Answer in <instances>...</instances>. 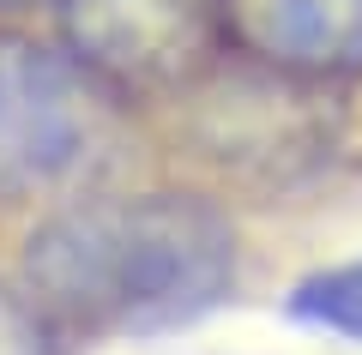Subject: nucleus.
<instances>
[{
  "instance_id": "5",
  "label": "nucleus",
  "mask_w": 362,
  "mask_h": 355,
  "mask_svg": "<svg viewBox=\"0 0 362 355\" xmlns=\"http://www.w3.org/2000/svg\"><path fill=\"white\" fill-rule=\"evenodd\" d=\"M290 319L362 343V259H344V265H326L314 277H302L290 289Z\"/></svg>"
},
{
  "instance_id": "7",
  "label": "nucleus",
  "mask_w": 362,
  "mask_h": 355,
  "mask_svg": "<svg viewBox=\"0 0 362 355\" xmlns=\"http://www.w3.org/2000/svg\"><path fill=\"white\" fill-rule=\"evenodd\" d=\"M0 6H25V0H0Z\"/></svg>"
},
{
  "instance_id": "2",
  "label": "nucleus",
  "mask_w": 362,
  "mask_h": 355,
  "mask_svg": "<svg viewBox=\"0 0 362 355\" xmlns=\"http://www.w3.org/2000/svg\"><path fill=\"white\" fill-rule=\"evenodd\" d=\"M121 151V97L73 49L0 30V205L97 181Z\"/></svg>"
},
{
  "instance_id": "4",
  "label": "nucleus",
  "mask_w": 362,
  "mask_h": 355,
  "mask_svg": "<svg viewBox=\"0 0 362 355\" xmlns=\"http://www.w3.org/2000/svg\"><path fill=\"white\" fill-rule=\"evenodd\" d=\"M223 37L272 73L350 78L362 73V0H223Z\"/></svg>"
},
{
  "instance_id": "6",
  "label": "nucleus",
  "mask_w": 362,
  "mask_h": 355,
  "mask_svg": "<svg viewBox=\"0 0 362 355\" xmlns=\"http://www.w3.org/2000/svg\"><path fill=\"white\" fill-rule=\"evenodd\" d=\"M0 355H54V319L37 295H18L0 283Z\"/></svg>"
},
{
  "instance_id": "1",
  "label": "nucleus",
  "mask_w": 362,
  "mask_h": 355,
  "mask_svg": "<svg viewBox=\"0 0 362 355\" xmlns=\"http://www.w3.org/2000/svg\"><path fill=\"white\" fill-rule=\"evenodd\" d=\"M37 307L85 337H163L235 289V229L199 193H90L25 247Z\"/></svg>"
},
{
  "instance_id": "3",
  "label": "nucleus",
  "mask_w": 362,
  "mask_h": 355,
  "mask_svg": "<svg viewBox=\"0 0 362 355\" xmlns=\"http://www.w3.org/2000/svg\"><path fill=\"white\" fill-rule=\"evenodd\" d=\"M61 37L115 97H163L211 73L223 0H54Z\"/></svg>"
}]
</instances>
